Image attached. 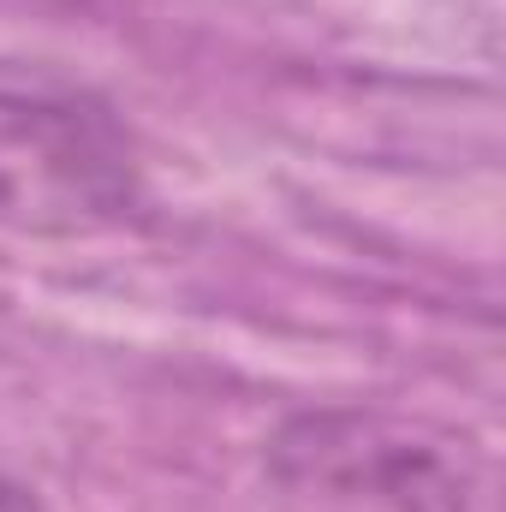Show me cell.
<instances>
[{
    "instance_id": "obj_1",
    "label": "cell",
    "mask_w": 506,
    "mask_h": 512,
    "mask_svg": "<svg viewBox=\"0 0 506 512\" xmlns=\"http://www.w3.org/2000/svg\"><path fill=\"white\" fill-rule=\"evenodd\" d=\"M143 197L120 114L54 72L0 66V233L84 239Z\"/></svg>"
},
{
    "instance_id": "obj_2",
    "label": "cell",
    "mask_w": 506,
    "mask_h": 512,
    "mask_svg": "<svg viewBox=\"0 0 506 512\" xmlns=\"http://www.w3.org/2000/svg\"><path fill=\"white\" fill-rule=\"evenodd\" d=\"M268 477L334 512H501L477 441L376 405L286 417L268 441Z\"/></svg>"
},
{
    "instance_id": "obj_3",
    "label": "cell",
    "mask_w": 506,
    "mask_h": 512,
    "mask_svg": "<svg viewBox=\"0 0 506 512\" xmlns=\"http://www.w3.org/2000/svg\"><path fill=\"white\" fill-rule=\"evenodd\" d=\"M0 512H36V495L12 477H0Z\"/></svg>"
}]
</instances>
